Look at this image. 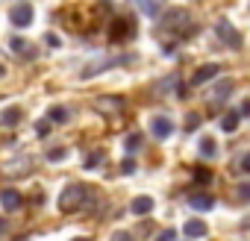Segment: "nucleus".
Returning <instances> with one entry per match:
<instances>
[{
    "mask_svg": "<svg viewBox=\"0 0 250 241\" xmlns=\"http://www.w3.org/2000/svg\"><path fill=\"white\" fill-rule=\"evenodd\" d=\"M130 62H133V56H94V59L80 71V77H83V80H91V77H97V74H103V71L124 68V65H130Z\"/></svg>",
    "mask_w": 250,
    "mask_h": 241,
    "instance_id": "obj_1",
    "label": "nucleus"
},
{
    "mask_svg": "<svg viewBox=\"0 0 250 241\" xmlns=\"http://www.w3.org/2000/svg\"><path fill=\"white\" fill-rule=\"evenodd\" d=\"M85 185H80V182H71L62 194H59V209L62 212H77V209H83L85 206Z\"/></svg>",
    "mask_w": 250,
    "mask_h": 241,
    "instance_id": "obj_2",
    "label": "nucleus"
},
{
    "mask_svg": "<svg viewBox=\"0 0 250 241\" xmlns=\"http://www.w3.org/2000/svg\"><path fill=\"white\" fill-rule=\"evenodd\" d=\"M215 33H218V39H221V41H227L232 50H238V47H241V36L232 30V24H229V21H224V18H221V21L215 24Z\"/></svg>",
    "mask_w": 250,
    "mask_h": 241,
    "instance_id": "obj_3",
    "label": "nucleus"
},
{
    "mask_svg": "<svg viewBox=\"0 0 250 241\" xmlns=\"http://www.w3.org/2000/svg\"><path fill=\"white\" fill-rule=\"evenodd\" d=\"M9 18H12L15 27H30V24H33V6H30V3H18V6L9 12Z\"/></svg>",
    "mask_w": 250,
    "mask_h": 241,
    "instance_id": "obj_4",
    "label": "nucleus"
},
{
    "mask_svg": "<svg viewBox=\"0 0 250 241\" xmlns=\"http://www.w3.org/2000/svg\"><path fill=\"white\" fill-rule=\"evenodd\" d=\"M150 133H153L156 139H168V136L174 133V124H171V118H165V115H156V118L150 120Z\"/></svg>",
    "mask_w": 250,
    "mask_h": 241,
    "instance_id": "obj_5",
    "label": "nucleus"
},
{
    "mask_svg": "<svg viewBox=\"0 0 250 241\" xmlns=\"http://www.w3.org/2000/svg\"><path fill=\"white\" fill-rule=\"evenodd\" d=\"M221 74V65H203V68H197L194 71V77H191V85H206L212 77H218Z\"/></svg>",
    "mask_w": 250,
    "mask_h": 241,
    "instance_id": "obj_6",
    "label": "nucleus"
},
{
    "mask_svg": "<svg viewBox=\"0 0 250 241\" xmlns=\"http://www.w3.org/2000/svg\"><path fill=\"white\" fill-rule=\"evenodd\" d=\"M21 194L15 191V188H3V191H0V206H3L6 212H15V209H21Z\"/></svg>",
    "mask_w": 250,
    "mask_h": 241,
    "instance_id": "obj_7",
    "label": "nucleus"
},
{
    "mask_svg": "<svg viewBox=\"0 0 250 241\" xmlns=\"http://www.w3.org/2000/svg\"><path fill=\"white\" fill-rule=\"evenodd\" d=\"M130 33H136V24H133V21H118V24L112 27V41H124Z\"/></svg>",
    "mask_w": 250,
    "mask_h": 241,
    "instance_id": "obj_8",
    "label": "nucleus"
},
{
    "mask_svg": "<svg viewBox=\"0 0 250 241\" xmlns=\"http://www.w3.org/2000/svg\"><path fill=\"white\" fill-rule=\"evenodd\" d=\"M133 3H136L145 15H150V18H159V15H162V3H159V0H133Z\"/></svg>",
    "mask_w": 250,
    "mask_h": 241,
    "instance_id": "obj_9",
    "label": "nucleus"
},
{
    "mask_svg": "<svg viewBox=\"0 0 250 241\" xmlns=\"http://www.w3.org/2000/svg\"><path fill=\"white\" fill-rule=\"evenodd\" d=\"M188 206L197 209V212H209V209L215 206V197H209V194H194V197H188Z\"/></svg>",
    "mask_w": 250,
    "mask_h": 241,
    "instance_id": "obj_10",
    "label": "nucleus"
},
{
    "mask_svg": "<svg viewBox=\"0 0 250 241\" xmlns=\"http://www.w3.org/2000/svg\"><path fill=\"white\" fill-rule=\"evenodd\" d=\"M150 209H153V197H145V194L130 203V212H133V215H147Z\"/></svg>",
    "mask_w": 250,
    "mask_h": 241,
    "instance_id": "obj_11",
    "label": "nucleus"
},
{
    "mask_svg": "<svg viewBox=\"0 0 250 241\" xmlns=\"http://www.w3.org/2000/svg\"><path fill=\"white\" fill-rule=\"evenodd\" d=\"M183 232H186L188 238H203V235H206L209 229H206V223H203V221H186Z\"/></svg>",
    "mask_w": 250,
    "mask_h": 241,
    "instance_id": "obj_12",
    "label": "nucleus"
},
{
    "mask_svg": "<svg viewBox=\"0 0 250 241\" xmlns=\"http://www.w3.org/2000/svg\"><path fill=\"white\" fill-rule=\"evenodd\" d=\"M238 118H241V115H238L235 109H229V112L221 118V130H224V133H235V130H238Z\"/></svg>",
    "mask_w": 250,
    "mask_h": 241,
    "instance_id": "obj_13",
    "label": "nucleus"
},
{
    "mask_svg": "<svg viewBox=\"0 0 250 241\" xmlns=\"http://www.w3.org/2000/svg\"><path fill=\"white\" fill-rule=\"evenodd\" d=\"M18 120H21V109H15V106L0 112V127H15Z\"/></svg>",
    "mask_w": 250,
    "mask_h": 241,
    "instance_id": "obj_14",
    "label": "nucleus"
},
{
    "mask_svg": "<svg viewBox=\"0 0 250 241\" xmlns=\"http://www.w3.org/2000/svg\"><path fill=\"white\" fill-rule=\"evenodd\" d=\"M12 50H15V53H24V59H33V56H36V47H33V44H27L21 36H15V39H12Z\"/></svg>",
    "mask_w": 250,
    "mask_h": 241,
    "instance_id": "obj_15",
    "label": "nucleus"
},
{
    "mask_svg": "<svg viewBox=\"0 0 250 241\" xmlns=\"http://www.w3.org/2000/svg\"><path fill=\"white\" fill-rule=\"evenodd\" d=\"M68 118H71V112L65 106H50V112H47V120H56V124H65Z\"/></svg>",
    "mask_w": 250,
    "mask_h": 241,
    "instance_id": "obj_16",
    "label": "nucleus"
},
{
    "mask_svg": "<svg viewBox=\"0 0 250 241\" xmlns=\"http://www.w3.org/2000/svg\"><path fill=\"white\" fill-rule=\"evenodd\" d=\"M229 91H232V82H229V80H221V82L215 85V91H212V103H218V100H224V97H227Z\"/></svg>",
    "mask_w": 250,
    "mask_h": 241,
    "instance_id": "obj_17",
    "label": "nucleus"
},
{
    "mask_svg": "<svg viewBox=\"0 0 250 241\" xmlns=\"http://www.w3.org/2000/svg\"><path fill=\"white\" fill-rule=\"evenodd\" d=\"M200 156H206V159L218 156V147H215V141H212V139H203V141H200Z\"/></svg>",
    "mask_w": 250,
    "mask_h": 241,
    "instance_id": "obj_18",
    "label": "nucleus"
},
{
    "mask_svg": "<svg viewBox=\"0 0 250 241\" xmlns=\"http://www.w3.org/2000/svg\"><path fill=\"white\" fill-rule=\"evenodd\" d=\"M100 162H103V150H91V153L83 159V165H85V168H97Z\"/></svg>",
    "mask_w": 250,
    "mask_h": 241,
    "instance_id": "obj_19",
    "label": "nucleus"
},
{
    "mask_svg": "<svg viewBox=\"0 0 250 241\" xmlns=\"http://www.w3.org/2000/svg\"><path fill=\"white\" fill-rule=\"evenodd\" d=\"M68 159V150L65 147H53L50 153H47V162H65Z\"/></svg>",
    "mask_w": 250,
    "mask_h": 241,
    "instance_id": "obj_20",
    "label": "nucleus"
},
{
    "mask_svg": "<svg viewBox=\"0 0 250 241\" xmlns=\"http://www.w3.org/2000/svg\"><path fill=\"white\" fill-rule=\"evenodd\" d=\"M47 133H50V120H47V118H44V120H36V136L44 139Z\"/></svg>",
    "mask_w": 250,
    "mask_h": 241,
    "instance_id": "obj_21",
    "label": "nucleus"
},
{
    "mask_svg": "<svg viewBox=\"0 0 250 241\" xmlns=\"http://www.w3.org/2000/svg\"><path fill=\"white\" fill-rule=\"evenodd\" d=\"M109 241H136V238H133V232H127V229H118V232H112Z\"/></svg>",
    "mask_w": 250,
    "mask_h": 241,
    "instance_id": "obj_22",
    "label": "nucleus"
},
{
    "mask_svg": "<svg viewBox=\"0 0 250 241\" xmlns=\"http://www.w3.org/2000/svg\"><path fill=\"white\" fill-rule=\"evenodd\" d=\"M136 147H142V136H139V133H133V136L127 139V153H133Z\"/></svg>",
    "mask_w": 250,
    "mask_h": 241,
    "instance_id": "obj_23",
    "label": "nucleus"
},
{
    "mask_svg": "<svg viewBox=\"0 0 250 241\" xmlns=\"http://www.w3.org/2000/svg\"><path fill=\"white\" fill-rule=\"evenodd\" d=\"M197 124H200V115H197V112H191V115L186 118V130L191 133V130H197Z\"/></svg>",
    "mask_w": 250,
    "mask_h": 241,
    "instance_id": "obj_24",
    "label": "nucleus"
},
{
    "mask_svg": "<svg viewBox=\"0 0 250 241\" xmlns=\"http://www.w3.org/2000/svg\"><path fill=\"white\" fill-rule=\"evenodd\" d=\"M209 180H212V171H206V168H203V171H194V182H203V185H206Z\"/></svg>",
    "mask_w": 250,
    "mask_h": 241,
    "instance_id": "obj_25",
    "label": "nucleus"
},
{
    "mask_svg": "<svg viewBox=\"0 0 250 241\" xmlns=\"http://www.w3.org/2000/svg\"><path fill=\"white\" fill-rule=\"evenodd\" d=\"M235 194H238V200H250V182H241L235 188Z\"/></svg>",
    "mask_w": 250,
    "mask_h": 241,
    "instance_id": "obj_26",
    "label": "nucleus"
},
{
    "mask_svg": "<svg viewBox=\"0 0 250 241\" xmlns=\"http://www.w3.org/2000/svg\"><path fill=\"white\" fill-rule=\"evenodd\" d=\"M174 238H177V229H162L156 235V241H174Z\"/></svg>",
    "mask_w": 250,
    "mask_h": 241,
    "instance_id": "obj_27",
    "label": "nucleus"
},
{
    "mask_svg": "<svg viewBox=\"0 0 250 241\" xmlns=\"http://www.w3.org/2000/svg\"><path fill=\"white\" fill-rule=\"evenodd\" d=\"M121 171L124 174H136V159H124L121 162Z\"/></svg>",
    "mask_w": 250,
    "mask_h": 241,
    "instance_id": "obj_28",
    "label": "nucleus"
},
{
    "mask_svg": "<svg viewBox=\"0 0 250 241\" xmlns=\"http://www.w3.org/2000/svg\"><path fill=\"white\" fill-rule=\"evenodd\" d=\"M238 115H244V118H250V100H244V103H241V109H238Z\"/></svg>",
    "mask_w": 250,
    "mask_h": 241,
    "instance_id": "obj_29",
    "label": "nucleus"
},
{
    "mask_svg": "<svg viewBox=\"0 0 250 241\" xmlns=\"http://www.w3.org/2000/svg\"><path fill=\"white\" fill-rule=\"evenodd\" d=\"M241 171H244V174H250V153L241 159Z\"/></svg>",
    "mask_w": 250,
    "mask_h": 241,
    "instance_id": "obj_30",
    "label": "nucleus"
},
{
    "mask_svg": "<svg viewBox=\"0 0 250 241\" xmlns=\"http://www.w3.org/2000/svg\"><path fill=\"white\" fill-rule=\"evenodd\" d=\"M6 229H9V221H6V218H0V235H3Z\"/></svg>",
    "mask_w": 250,
    "mask_h": 241,
    "instance_id": "obj_31",
    "label": "nucleus"
},
{
    "mask_svg": "<svg viewBox=\"0 0 250 241\" xmlns=\"http://www.w3.org/2000/svg\"><path fill=\"white\" fill-rule=\"evenodd\" d=\"M244 229H250V215H247V218H244Z\"/></svg>",
    "mask_w": 250,
    "mask_h": 241,
    "instance_id": "obj_32",
    "label": "nucleus"
},
{
    "mask_svg": "<svg viewBox=\"0 0 250 241\" xmlns=\"http://www.w3.org/2000/svg\"><path fill=\"white\" fill-rule=\"evenodd\" d=\"M71 241H88V238H83V235H80V238H71Z\"/></svg>",
    "mask_w": 250,
    "mask_h": 241,
    "instance_id": "obj_33",
    "label": "nucleus"
},
{
    "mask_svg": "<svg viewBox=\"0 0 250 241\" xmlns=\"http://www.w3.org/2000/svg\"><path fill=\"white\" fill-rule=\"evenodd\" d=\"M3 74H6V71H3V68H0V77H3Z\"/></svg>",
    "mask_w": 250,
    "mask_h": 241,
    "instance_id": "obj_34",
    "label": "nucleus"
}]
</instances>
